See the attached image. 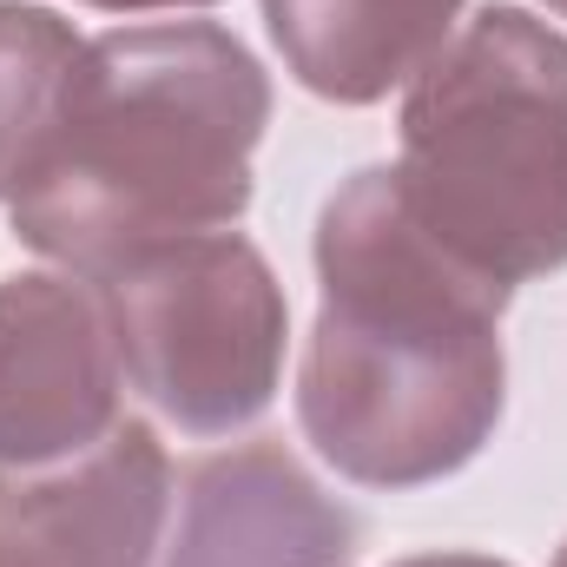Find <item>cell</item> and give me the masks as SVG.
I'll list each match as a JSON object with an SVG mask.
<instances>
[{
	"label": "cell",
	"instance_id": "cell-1",
	"mask_svg": "<svg viewBox=\"0 0 567 567\" xmlns=\"http://www.w3.org/2000/svg\"><path fill=\"white\" fill-rule=\"evenodd\" d=\"M508 290L455 265L403 212L390 165L317 212V323L297 377L310 449L363 488H423L502 423Z\"/></svg>",
	"mask_w": 567,
	"mask_h": 567
},
{
	"label": "cell",
	"instance_id": "cell-2",
	"mask_svg": "<svg viewBox=\"0 0 567 567\" xmlns=\"http://www.w3.org/2000/svg\"><path fill=\"white\" fill-rule=\"evenodd\" d=\"M271 80L212 20H158L86 40L60 120L7 198L20 245L100 278L145 245L225 231L251 205V152Z\"/></svg>",
	"mask_w": 567,
	"mask_h": 567
},
{
	"label": "cell",
	"instance_id": "cell-3",
	"mask_svg": "<svg viewBox=\"0 0 567 567\" xmlns=\"http://www.w3.org/2000/svg\"><path fill=\"white\" fill-rule=\"evenodd\" d=\"M390 178L403 212L488 284L561 271L567 40L522 7H482L410 80Z\"/></svg>",
	"mask_w": 567,
	"mask_h": 567
},
{
	"label": "cell",
	"instance_id": "cell-4",
	"mask_svg": "<svg viewBox=\"0 0 567 567\" xmlns=\"http://www.w3.org/2000/svg\"><path fill=\"white\" fill-rule=\"evenodd\" d=\"M93 284L126 383L178 435H238L271 410L290 303L251 238H165L106 265Z\"/></svg>",
	"mask_w": 567,
	"mask_h": 567
},
{
	"label": "cell",
	"instance_id": "cell-5",
	"mask_svg": "<svg viewBox=\"0 0 567 567\" xmlns=\"http://www.w3.org/2000/svg\"><path fill=\"white\" fill-rule=\"evenodd\" d=\"M120 350L100 284L13 271L0 284V462L40 468L106 442L120 416Z\"/></svg>",
	"mask_w": 567,
	"mask_h": 567
},
{
	"label": "cell",
	"instance_id": "cell-6",
	"mask_svg": "<svg viewBox=\"0 0 567 567\" xmlns=\"http://www.w3.org/2000/svg\"><path fill=\"white\" fill-rule=\"evenodd\" d=\"M165 515L172 462L133 416L66 462H0V567H152Z\"/></svg>",
	"mask_w": 567,
	"mask_h": 567
},
{
	"label": "cell",
	"instance_id": "cell-7",
	"mask_svg": "<svg viewBox=\"0 0 567 567\" xmlns=\"http://www.w3.org/2000/svg\"><path fill=\"white\" fill-rule=\"evenodd\" d=\"M363 522L284 449L238 442L185 468L165 567H357Z\"/></svg>",
	"mask_w": 567,
	"mask_h": 567
},
{
	"label": "cell",
	"instance_id": "cell-8",
	"mask_svg": "<svg viewBox=\"0 0 567 567\" xmlns=\"http://www.w3.org/2000/svg\"><path fill=\"white\" fill-rule=\"evenodd\" d=\"M462 0H265L290 80L330 106H377L455 40Z\"/></svg>",
	"mask_w": 567,
	"mask_h": 567
},
{
	"label": "cell",
	"instance_id": "cell-9",
	"mask_svg": "<svg viewBox=\"0 0 567 567\" xmlns=\"http://www.w3.org/2000/svg\"><path fill=\"white\" fill-rule=\"evenodd\" d=\"M80 53L86 40L53 7L0 0V198H13L20 178L33 172Z\"/></svg>",
	"mask_w": 567,
	"mask_h": 567
},
{
	"label": "cell",
	"instance_id": "cell-10",
	"mask_svg": "<svg viewBox=\"0 0 567 567\" xmlns=\"http://www.w3.org/2000/svg\"><path fill=\"white\" fill-rule=\"evenodd\" d=\"M86 7H106V13H165V7H212V0H86Z\"/></svg>",
	"mask_w": 567,
	"mask_h": 567
},
{
	"label": "cell",
	"instance_id": "cell-11",
	"mask_svg": "<svg viewBox=\"0 0 567 567\" xmlns=\"http://www.w3.org/2000/svg\"><path fill=\"white\" fill-rule=\"evenodd\" d=\"M390 567H508V561H488V555H410V561H390Z\"/></svg>",
	"mask_w": 567,
	"mask_h": 567
},
{
	"label": "cell",
	"instance_id": "cell-12",
	"mask_svg": "<svg viewBox=\"0 0 567 567\" xmlns=\"http://www.w3.org/2000/svg\"><path fill=\"white\" fill-rule=\"evenodd\" d=\"M542 7H548V13H561V20H567V0H542Z\"/></svg>",
	"mask_w": 567,
	"mask_h": 567
},
{
	"label": "cell",
	"instance_id": "cell-13",
	"mask_svg": "<svg viewBox=\"0 0 567 567\" xmlns=\"http://www.w3.org/2000/svg\"><path fill=\"white\" fill-rule=\"evenodd\" d=\"M555 567H567V542H561V555H555Z\"/></svg>",
	"mask_w": 567,
	"mask_h": 567
}]
</instances>
